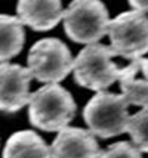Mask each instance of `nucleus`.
<instances>
[{
  "mask_svg": "<svg viewBox=\"0 0 148 158\" xmlns=\"http://www.w3.org/2000/svg\"><path fill=\"white\" fill-rule=\"evenodd\" d=\"M126 131L130 135L133 146L141 152H148V106L129 117Z\"/></svg>",
  "mask_w": 148,
  "mask_h": 158,
  "instance_id": "13",
  "label": "nucleus"
},
{
  "mask_svg": "<svg viewBox=\"0 0 148 158\" xmlns=\"http://www.w3.org/2000/svg\"><path fill=\"white\" fill-rule=\"evenodd\" d=\"M62 19L71 40L87 46L107 34L110 15L101 0H73L62 12Z\"/></svg>",
  "mask_w": 148,
  "mask_h": 158,
  "instance_id": "3",
  "label": "nucleus"
},
{
  "mask_svg": "<svg viewBox=\"0 0 148 158\" xmlns=\"http://www.w3.org/2000/svg\"><path fill=\"white\" fill-rule=\"evenodd\" d=\"M129 5L133 7V10H139V12H148V0H127Z\"/></svg>",
  "mask_w": 148,
  "mask_h": 158,
  "instance_id": "15",
  "label": "nucleus"
},
{
  "mask_svg": "<svg viewBox=\"0 0 148 158\" xmlns=\"http://www.w3.org/2000/svg\"><path fill=\"white\" fill-rule=\"evenodd\" d=\"M3 158H50V148L36 131L21 130L7 139Z\"/></svg>",
  "mask_w": 148,
  "mask_h": 158,
  "instance_id": "11",
  "label": "nucleus"
},
{
  "mask_svg": "<svg viewBox=\"0 0 148 158\" xmlns=\"http://www.w3.org/2000/svg\"><path fill=\"white\" fill-rule=\"evenodd\" d=\"M73 56L64 41L42 39L28 52V71L31 77L46 84L62 81L73 71Z\"/></svg>",
  "mask_w": 148,
  "mask_h": 158,
  "instance_id": "6",
  "label": "nucleus"
},
{
  "mask_svg": "<svg viewBox=\"0 0 148 158\" xmlns=\"http://www.w3.org/2000/svg\"><path fill=\"white\" fill-rule=\"evenodd\" d=\"M99 158H142V154L129 142H117L101 152Z\"/></svg>",
  "mask_w": 148,
  "mask_h": 158,
  "instance_id": "14",
  "label": "nucleus"
},
{
  "mask_svg": "<svg viewBox=\"0 0 148 158\" xmlns=\"http://www.w3.org/2000/svg\"><path fill=\"white\" fill-rule=\"evenodd\" d=\"M77 105L68 90L58 83L46 84L30 95L28 118L34 127L44 131H59L71 123Z\"/></svg>",
  "mask_w": 148,
  "mask_h": 158,
  "instance_id": "1",
  "label": "nucleus"
},
{
  "mask_svg": "<svg viewBox=\"0 0 148 158\" xmlns=\"http://www.w3.org/2000/svg\"><path fill=\"white\" fill-rule=\"evenodd\" d=\"M113 50L101 43L87 44L73 61L74 80L78 86L89 90L102 92L119 80L120 69L111 61Z\"/></svg>",
  "mask_w": 148,
  "mask_h": 158,
  "instance_id": "4",
  "label": "nucleus"
},
{
  "mask_svg": "<svg viewBox=\"0 0 148 158\" xmlns=\"http://www.w3.org/2000/svg\"><path fill=\"white\" fill-rule=\"evenodd\" d=\"M50 148V158H99L101 148L89 130L64 127L58 131Z\"/></svg>",
  "mask_w": 148,
  "mask_h": 158,
  "instance_id": "8",
  "label": "nucleus"
},
{
  "mask_svg": "<svg viewBox=\"0 0 148 158\" xmlns=\"http://www.w3.org/2000/svg\"><path fill=\"white\" fill-rule=\"evenodd\" d=\"M25 31L16 16L0 15V62L16 56L24 48Z\"/></svg>",
  "mask_w": 148,
  "mask_h": 158,
  "instance_id": "12",
  "label": "nucleus"
},
{
  "mask_svg": "<svg viewBox=\"0 0 148 158\" xmlns=\"http://www.w3.org/2000/svg\"><path fill=\"white\" fill-rule=\"evenodd\" d=\"M31 74L18 64H0V111L12 114L28 105Z\"/></svg>",
  "mask_w": 148,
  "mask_h": 158,
  "instance_id": "7",
  "label": "nucleus"
},
{
  "mask_svg": "<svg viewBox=\"0 0 148 158\" xmlns=\"http://www.w3.org/2000/svg\"><path fill=\"white\" fill-rule=\"evenodd\" d=\"M119 83L121 96L129 105L148 106V58L133 59L120 69Z\"/></svg>",
  "mask_w": 148,
  "mask_h": 158,
  "instance_id": "10",
  "label": "nucleus"
},
{
  "mask_svg": "<svg viewBox=\"0 0 148 158\" xmlns=\"http://www.w3.org/2000/svg\"><path fill=\"white\" fill-rule=\"evenodd\" d=\"M129 103L121 95L96 92L83 110V118L93 136L102 139L114 138L127 130Z\"/></svg>",
  "mask_w": 148,
  "mask_h": 158,
  "instance_id": "2",
  "label": "nucleus"
},
{
  "mask_svg": "<svg viewBox=\"0 0 148 158\" xmlns=\"http://www.w3.org/2000/svg\"><path fill=\"white\" fill-rule=\"evenodd\" d=\"M61 0H18L16 14L22 25L34 31H49L62 19Z\"/></svg>",
  "mask_w": 148,
  "mask_h": 158,
  "instance_id": "9",
  "label": "nucleus"
},
{
  "mask_svg": "<svg viewBox=\"0 0 148 158\" xmlns=\"http://www.w3.org/2000/svg\"><path fill=\"white\" fill-rule=\"evenodd\" d=\"M107 34L116 56L138 59L148 53V16L144 12L129 10L110 19Z\"/></svg>",
  "mask_w": 148,
  "mask_h": 158,
  "instance_id": "5",
  "label": "nucleus"
}]
</instances>
